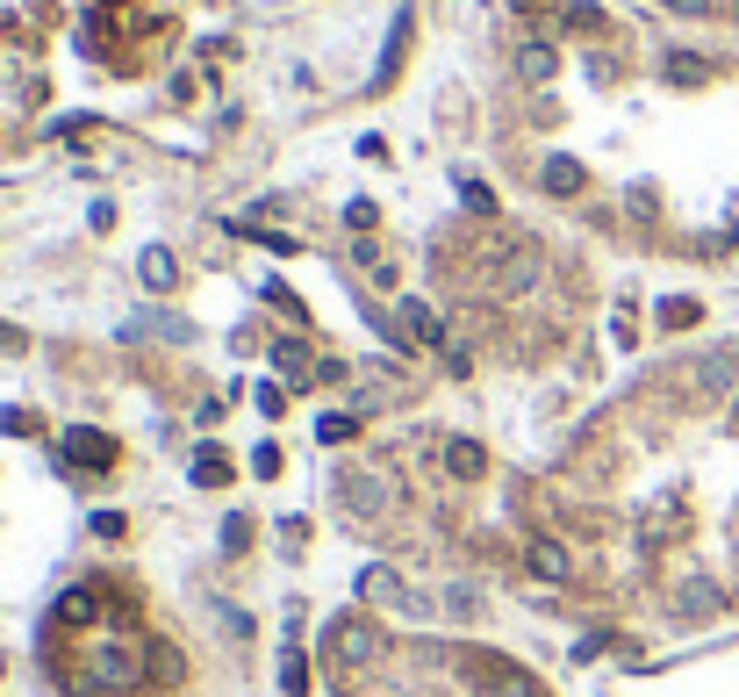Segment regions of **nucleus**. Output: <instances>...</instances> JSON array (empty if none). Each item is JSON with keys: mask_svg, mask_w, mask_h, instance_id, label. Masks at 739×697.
Listing matches in <instances>:
<instances>
[{"mask_svg": "<svg viewBox=\"0 0 739 697\" xmlns=\"http://www.w3.org/2000/svg\"><path fill=\"white\" fill-rule=\"evenodd\" d=\"M338 489H344V504H352V525H388V510H396V482L380 468H344Z\"/></svg>", "mask_w": 739, "mask_h": 697, "instance_id": "f257e3e1", "label": "nucleus"}, {"mask_svg": "<svg viewBox=\"0 0 739 697\" xmlns=\"http://www.w3.org/2000/svg\"><path fill=\"white\" fill-rule=\"evenodd\" d=\"M380 626L374 618H338V626H330V654H338V669L344 676H360V669H374L380 662Z\"/></svg>", "mask_w": 739, "mask_h": 697, "instance_id": "f03ea898", "label": "nucleus"}, {"mask_svg": "<svg viewBox=\"0 0 739 697\" xmlns=\"http://www.w3.org/2000/svg\"><path fill=\"white\" fill-rule=\"evenodd\" d=\"M116 454H122L116 432H101V424H72V432H65V460H72V468H86V474H108V468H116Z\"/></svg>", "mask_w": 739, "mask_h": 697, "instance_id": "7ed1b4c3", "label": "nucleus"}, {"mask_svg": "<svg viewBox=\"0 0 739 697\" xmlns=\"http://www.w3.org/2000/svg\"><path fill=\"white\" fill-rule=\"evenodd\" d=\"M524 568H532L538 582H574V546L553 540V532H532V540H524Z\"/></svg>", "mask_w": 739, "mask_h": 697, "instance_id": "20e7f679", "label": "nucleus"}, {"mask_svg": "<svg viewBox=\"0 0 739 697\" xmlns=\"http://www.w3.org/2000/svg\"><path fill=\"white\" fill-rule=\"evenodd\" d=\"M718 611H725V590H718V582L689 576L682 590H675V618H718Z\"/></svg>", "mask_w": 739, "mask_h": 697, "instance_id": "39448f33", "label": "nucleus"}, {"mask_svg": "<svg viewBox=\"0 0 739 697\" xmlns=\"http://www.w3.org/2000/svg\"><path fill=\"white\" fill-rule=\"evenodd\" d=\"M360 597H366V604H410V611H424V597L402 590L396 568H360Z\"/></svg>", "mask_w": 739, "mask_h": 697, "instance_id": "423d86ee", "label": "nucleus"}, {"mask_svg": "<svg viewBox=\"0 0 739 697\" xmlns=\"http://www.w3.org/2000/svg\"><path fill=\"white\" fill-rule=\"evenodd\" d=\"M538 180H546V194H560V202H574V194L589 188V173H582V158H568V152H553L546 166H538Z\"/></svg>", "mask_w": 739, "mask_h": 697, "instance_id": "0eeeda50", "label": "nucleus"}, {"mask_svg": "<svg viewBox=\"0 0 739 697\" xmlns=\"http://www.w3.org/2000/svg\"><path fill=\"white\" fill-rule=\"evenodd\" d=\"M396 332H402V346H446V332H438V316H431L424 302H402Z\"/></svg>", "mask_w": 739, "mask_h": 697, "instance_id": "6e6552de", "label": "nucleus"}, {"mask_svg": "<svg viewBox=\"0 0 739 697\" xmlns=\"http://www.w3.org/2000/svg\"><path fill=\"white\" fill-rule=\"evenodd\" d=\"M137 274H144V288H152V296H172V288H180V260H172L166 244H144Z\"/></svg>", "mask_w": 739, "mask_h": 697, "instance_id": "1a4fd4ad", "label": "nucleus"}, {"mask_svg": "<svg viewBox=\"0 0 739 697\" xmlns=\"http://www.w3.org/2000/svg\"><path fill=\"white\" fill-rule=\"evenodd\" d=\"M446 474H460V482H482V474H488V454L474 446V438H452V446H446Z\"/></svg>", "mask_w": 739, "mask_h": 697, "instance_id": "9d476101", "label": "nucleus"}, {"mask_svg": "<svg viewBox=\"0 0 739 697\" xmlns=\"http://www.w3.org/2000/svg\"><path fill=\"white\" fill-rule=\"evenodd\" d=\"M144 676H152V683H180V676H187V662H180V647L152 640V647H144Z\"/></svg>", "mask_w": 739, "mask_h": 697, "instance_id": "9b49d317", "label": "nucleus"}, {"mask_svg": "<svg viewBox=\"0 0 739 697\" xmlns=\"http://www.w3.org/2000/svg\"><path fill=\"white\" fill-rule=\"evenodd\" d=\"M101 618V590H72L58 597V626H94Z\"/></svg>", "mask_w": 739, "mask_h": 697, "instance_id": "f8f14e48", "label": "nucleus"}, {"mask_svg": "<svg viewBox=\"0 0 739 697\" xmlns=\"http://www.w3.org/2000/svg\"><path fill=\"white\" fill-rule=\"evenodd\" d=\"M230 460H223V446H202V460H194V489H230Z\"/></svg>", "mask_w": 739, "mask_h": 697, "instance_id": "ddd939ff", "label": "nucleus"}, {"mask_svg": "<svg viewBox=\"0 0 739 697\" xmlns=\"http://www.w3.org/2000/svg\"><path fill=\"white\" fill-rule=\"evenodd\" d=\"M696 324H704V302H689V296L661 302V332H696Z\"/></svg>", "mask_w": 739, "mask_h": 697, "instance_id": "4468645a", "label": "nucleus"}, {"mask_svg": "<svg viewBox=\"0 0 739 697\" xmlns=\"http://www.w3.org/2000/svg\"><path fill=\"white\" fill-rule=\"evenodd\" d=\"M352 382H360V388H374V396H366V402H388V396H396V388H402V374H396V366H380V360H366L360 374H352Z\"/></svg>", "mask_w": 739, "mask_h": 697, "instance_id": "2eb2a0df", "label": "nucleus"}, {"mask_svg": "<svg viewBox=\"0 0 739 697\" xmlns=\"http://www.w3.org/2000/svg\"><path fill=\"white\" fill-rule=\"evenodd\" d=\"M302 690H310V654L288 647V654H280V697H302Z\"/></svg>", "mask_w": 739, "mask_h": 697, "instance_id": "dca6fc26", "label": "nucleus"}, {"mask_svg": "<svg viewBox=\"0 0 739 697\" xmlns=\"http://www.w3.org/2000/svg\"><path fill=\"white\" fill-rule=\"evenodd\" d=\"M668 80H675V87H704L711 65H704V58H689V51H668Z\"/></svg>", "mask_w": 739, "mask_h": 697, "instance_id": "f3484780", "label": "nucleus"}, {"mask_svg": "<svg viewBox=\"0 0 739 697\" xmlns=\"http://www.w3.org/2000/svg\"><path fill=\"white\" fill-rule=\"evenodd\" d=\"M402 44H410V15H396V29H388V51H380V72H374V80H396V65H402Z\"/></svg>", "mask_w": 739, "mask_h": 697, "instance_id": "a211bd4d", "label": "nucleus"}, {"mask_svg": "<svg viewBox=\"0 0 739 697\" xmlns=\"http://www.w3.org/2000/svg\"><path fill=\"white\" fill-rule=\"evenodd\" d=\"M274 366H280V374H302V366H310V338H280Z\"/></svg>", "mask_w": 739, "mask_h": 697, "instance_id": "6ab92c4d", "label": "nucleus"}, {"mask_svg": "<svg viewBox=\"0 0 739 697\" xmlns=\"http://www.w3.org/2000/svg\"><path fill=\"white\" fill-rule=\"evenodd\" d=\"M517 72H524V80H553V44H524Z\"/></svg>", "mask_w": 739, "mask_h": 697, "instance_id": "aec40b11", "label": "nucleus"}, {"mask_svg": "<svg viewBox=\"0 0 739 697\" xmlns=\"http://www.w3.org/2000/svg\"><path fill=\"white\" fill-rule=\"evenodd\" d=\"M460 202H467L474 216H496V194H488L482 180H460Z\"/></svg>", "mask_w": 739, "mask_h": 697, "instance_id": "412c9836", "label": "nucleus"}, {"mask_svg": "<svg viewBox=\"0 0 739 697\" xmlns=\"http://www.w3.org/2000/svg\"><path fill=\"white\" fill-rule=\"evenodd\" d=\"M244 546H252V518H230L223 525V554H244Z\"/></svg>", "mask_w": 739, "mask_h": 697, "instance_id": "4be33fe9", "label": "nucleus"}, {"mask_svg": "<svg viewBox=\"0 0 739 697\" xmlns=\"http://www.w3.org/2000/svg\"><path fill=\"white\" fill-rule=\"evenodd\" d=\"M352 432H360V424H352V418H324V424H316V438H324V446H344V438H352Z\"/></svg>", "mask_w": 739, "mask_h": 697, "instance_id": "5701e85b", "label": "nucleus"}, {"mask_svg": "<svg viewBox=\"0 0 739 697\" xmlns=\"http://www.w3.org/2000/svg\"><path fill=\"white\" fill-rule=\"evenodd\" d=\"M94 532H101V540H122V532H130V518H122V510H94Z\"/></svg>", "mask_w": 739, "mask_h": 697, "instance_id": "b1692460", "label": "nucleus"}, {"mask_svg": "<svg viewBox=\"0 0 739 697\" xmlns=\"http://www.w3.org/2000/svg\"><path fill=\"white\" fill-rule=\"evenodd\" d=\"M252 474H266V482H274V474H280V446H258V454H252Z\"/></svg>", "mask_w": 739, "mask_h": 697, "instance_id": "393cba45", "label": "nucleus"}, {"mask_svg": "<svg viewBox=\"0 0 739 697\" xmlns=\"http://www.w3.org/2000/svg\"><path fill=\"white\" fill-rule=\"evenodd\" d=\"M258 410H266V418H280V410H288V388L266 382V388H258Z\"/></svg>", "mask_w": 739, "mask_h": 697, "instance_id": "a878e982", "label": "nucleus"}, {"mask_svg": "<svg viewBox=\"0 0 739 697\" xmlns=\"http://www.w3.org/2000/svg\"><path fill=\"white\" fill-rule=\"evenodd\" d=\"M675 15H711V8H718V0H668Z\"/></svg>", "mask_w": 739, "mask_h": 697, "instance_id": "bb28decb", "label": "nucleus"}, {"mask_svg": "<svg viewBox=\"0 0 739 697\" xmlns=\"http://www.w3.org/2000/svg\"><path fill=\"white\" fill-rule=\"evenodd\" d=\"M0 346H15V352H22V332H15V324H0Z\"/></svg>", "mask_w": 739, "mask_h": 697, "instance_id": "cd10ccee", "label": "nucleus"}, {"mask_svg": "<svg viewBox=\"0 0 739 697\" xmlns=\"http://www.w3.org/2000/svg\"><path fill=\"white\" fill-rule=\"evenodd\" d=\"M517 8H532V0H517Z\"/></svg>", "mask_w": 739, "mask_h": 697, "instance_id": "c85d7f7f", "label": "nucleus"}]
</instances>
